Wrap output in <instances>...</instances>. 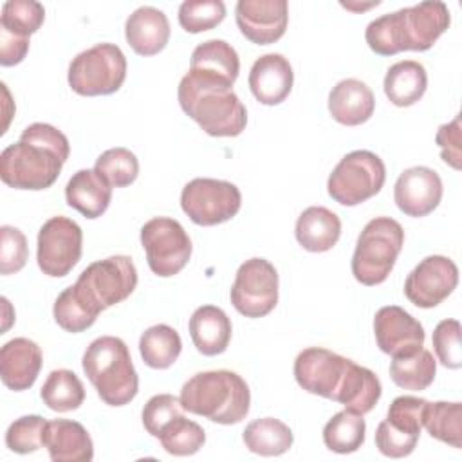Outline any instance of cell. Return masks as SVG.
<instances>
[{
	"label": "cell",
	"instance_id": "f1b7e54d",
	"mask_svg": "<svg viewBox=\"0 0 462 462\" xmlns=\"http://www.w3.org/2000/svg\"><path fill=\"white\" fill-rule=\"evenodd\" d=\"M244 444L251 453L262 457H278L291 449L294 435L291 428L274 417H263L249 422L244 430Z\"/></svg>",
	"mask_w": 462,
	"mask_h": 462
},
{
	"label": "cell",
	"instance_id": "ba28073f",
	"mask_svg": "<svg viewBox=\"0 0 462 462\" xmlns=\"http://www.w3.org/2000/svg\"><path fill=\"white\" fill-rule=\"evenodd\" d=\"M126 79V58L114 43H97L69 65V85L79 96H108Z\"/></svg>",
	"mask_w": 462,
	"mask_h": 462
},
{
	"label": "cell",
	"instance_id": "b9f144b4",
	"mask_svg": "<svg viewBox=\"0 0 462 462\" xmlns=\"http://www.w3.org/2000/svg\"><path fill=\"white\" fill-rule=\"evenodd\" d=\"M426 402V399L413 395L395 397L388 408L386 422L399 431L419 437L422 430V411Z\"/></svg>",
	"mask_w": 462,
	"mask_h": 462
},
{
	"label": "cell",
	"instance_id": "7bdbcfd3",
	"mask_svg": "<svg viewBox=\"0 0 462 462\" xmlns=\"http://www.w3.org/2000/svg\"><path fill=\"white\" fill-rule=\"evenodd\" d=\"M433 350L437 359L446 368L462 366V346H460V323L457 319H442L437 323L433 336Z\"/></svg>",
	"mask_w": 462,
	"mask_h": 462
},
{
	"label": "cell",
	"instance_id": "d590c367",
	"mask_svg": "<svg viewBox=\"0 0 462 462\" xmlns=\"http://www.w3.org/2000/svg\"><path fill=\"white\" fill-rule=\"evenodd\" d=\"M166 453L175 457L195 455L206 442L204 428L184 415L171 419L157 437Z\"/></svg>",
	"mask_w": 462,
	"mask_h": 462
},
{
	"label": "cell",
	"instance_id": "f35d334b",
	"mask_svg": "<svg viewBox=\"0 0 462 462\" xmlns=\"http://www.w3.org/2000/svg\"><path fill=\"white\" fill-rule=\"evenodd\" d=\"M45 20V9L34 0H9L2 5L0 27L13 34L29 38Z\"/></svg>",
	"mask_w": 462,
	"mask_h": 462
},
{
	"label": "cell",
	"instance_id": "4dcf8cb0",
	"mask_svg": "<svg viewBox=\"0 0 462 462\" xmlns=\"http://www.w3.org/2000/svg\"><path fill=\"white\" fill-rule=\"evenodd\" d=\"M180 350L182 341L179 332L164 323L146 328L139 339V352L144 365L155 370L170 368L179 359Z\"/></svg>",
	"mask_w": 462,
	"mask_h": 462
},
{
	"label": "cell",
	"instance_id": "d4e9b609",
	"mask_svg": "<svg viewBox=\"0 0 462 462\" xmlns=\"http://www.w3.org/2000/svg\"><path fill=\"white\" fill-rule=\"evenodd\" d=\"M65 200L83 217L97 218L110 206L112 186L96 170H79L65 186Z\"/></svg>",
	"mask_w": 462,
	"mask_h": 462
},
{
	"label": "cell",
	"instance_id": "7a4b0ae2",
	"mask_svg": "<svg viewBox=\"0 0 462 462\" xmlns=\"http://www.w3.org/2000/svg\"><path fill=\"white\" fill-rule=\"evenodd\" d=\"M451 16L444 2H420L372 20L365 31L368 47L379 56L402 51H428L449 27Z\"/></svg>",
	"mask_w": 462,
	"mask_h": 462
},
{
	"label": "cell",
	"instance_id": "8d00e7d4",
	"mask_svg": "<svg viewBox=\"0 0 462 462\" xmlns=\"http://www.w3.org/2000/svg\"><path fill=\"white\" fill-rule=\"evenodd\" d=\"M94 170L112 186L125 188L135 182L139 175V161L128 148L117 146L103 152L96 159Z\"/></svg>",
	"mask_w": 462,
	"mask_h": 462
},
{
	"label": "cell",
	"instance_id": "bcb514c9",
	"mask_svg": "<svg viewBox=\"0 0 462 462\" xmlns=\"http://www.w3.org/2000/svg\"><path fill=\"white\" fill-rule=\"evenodd\" d=\"M417 440L419 437L395 430L386 422V419L381 420L375 430V446L384 457L390 458H402L411 455L417 446Z\"/></svg>",
	"mask_w": 462,
	"mask_h": 462
},
{
	"label": "cell",
	"instance_id": "7c38bea8",
	"mask_svg": "<svg viewBox=\"0 0 462 462\" xmlns=\"http://www.w3.org/2000/svg\"><path fill=\"white\" fill-rule=\"evenodd\" d=\"M352 366V359L321 346H310L298 354L294 379L305 392L337 402Z\"/></svg>",
	"mask_w": 462,
	"mask_h": 462
},
{
	"label": "cell",
	"instance_id": "484cf974",
	"mask_svg": "<svg viewBox=\"0 0 462 462\" xmlns=\"http://www.w3.org/2000/svg\"><path fill=\"white\" fill-rule=\"evenodd\" d=\"M294 235L305 251L325 253L337 244L341 220L334 211L323 206H310L298 217Z\"/></svg>",
	"mask_w": 462,
	"mask_h": 462
},
{
	"label": "cell",
	"instance_id": "5b68a950",
	"mask_svg": "<svg viewBox=\"0 0 462 462\" xmlns=\"http://www.w3.org/2000/svg\"><path fill=\"white\" fill-rule=\"evenodd\" d=\"M81 365L105 404L125 406L137 395L139 377L121 337L101 336L94 339L87 346Z\"/></svg>",
	"mask_w": 462,
	"mask_h": 462
},
{
	"label": "cell",
	"instance_id": "ffe728a7",
	"mask_svg": "<svg viewBox=\"0 0 462 462\" xmlns=\"http://www.w3.org/2000/svg\"><path fill=\"white\" fill-rule=\"evenodd\" d=\"M43 356L40 346L27 337H14L0 348L2 383L14 392L29 390L40 374Z\"/></svg>",
	"mask_w": 462,
	"mask_h": 462
},
{
	"label": "cell",
	"instance_id": "4316f807",
	"mask_svg": "<svg viewBox=\"0 0 462 462\" xmlns=\"http://www.w3.org/2000/svg\"><path fill=\"white\" fill-rule=\"evenodd\" d=\"M189 336L202 356H218L226 352L231 341V319L215 305L199 307L189 318Z\"/></svg>",
	"mask_w": 462,
	"mask_h": 462
},
{
	"label": "cell",
	"instance_id": "c3c4849f",
	"mask_svg": "<svg viewBox=\"0 0 462 462\" xmlns=\"http://www.w3.org/2000/svg\"><path fill=\"white\" fill-rule=\"evenodd\" d=\"M29 51V38L9 32L0 27V65L11 67L18 65Z\"/></svg>",
	"mask_w": 462,
	"mask_h": 462
},
{
	"label": "cell",
	"instance_id": "7402d4cb",
	"mask_svg": "<svg viewBox=\"0 0 462 462\" xmlns=\"http://www.w3.org/2000/svg\"><path fill=\"white\" fill-rule=\"evenodd\" d=\"M43 448L52 462H90L94 444L83 424L69 419L49 420L43 431Z\"/></svg>",
	"mask_w": 462,
	"mask_h": 462
},
{
	"label": "cell",
	"instance_id": "1f68e13d",
	"mask_svg": "<svg viewBox=\"0 0 462 462\" xmlns=\"http://www.w3.org/2000/svg\"><path fill=\"white\" fill-rule=\"evenodd\" d=\"M40 397L49 410L65 413V411L78 410L83 404L85 388L79 377L72 370L60 368V370H52L47 375L40 390Z\"/></svg>",
	"mask_w": 462,
	"mask_h": 462
},
{
	"label": "cell",
	"instance_id": "4fadbf2b",
	"mask_svg": "<svg viewBox=\"0 0 462 462\" xmlns=\"http://www.w3.org/2000/svg\"><path fill=\"white\" fill-rule=\"evenodd\" d=\"M231 303L245 318H263L278 303V273L265 258L245 260L231 287Z\"/></svg>",
	"mask_w": 462,
	"mask_h": 462
},
{
	"label": "cell",
	"instance_id": "836d02e7",
	"mask_svg": "<svg viewBox=\"0 0 462 462\" xmlns=\"http://www.w3.org/2000/svg\"><path fill=\"white\" fill-rule=\"evenodd\" d=\"M366 424L363 415L350 410L337 411L323 428L325 446L339 455L357 451L365 442Z\"/></svg>",
	"mask_w": 462,
	"mask_h": 462
},
{
	"label": "cell",
	"instance_id": "603a6c76",
	"mask_svg": "<svg viewBox=\"0 0 462 462\" xmlns=\"http://www.w3.org/2000/svg\"><path fill=\"white\" fill-rule=\"evenodd\" d=\"M168 16L152 5L135 9L125 23V38L139 56L159 54L170 40Z\"/></svg>",
	"mask_w": 462,
	"mask_h": 462
},
{
	"label": "cell",
	"instance_id": "ac0fdd59",
	"mask_svg": "<svg viewBox=\"0 0 462 462\" xmlns=\"http://www.w3.org/2000/svg\"><path fill=\"white\" fill-rule=\"evenodd\" d=\"M442 199V180L439 173L428 166H413L404 170L393 186V200L408 217L430 215Z\"/></svg>",
	"mask_w": 462,
	"mask_h": 462
},
{
	"label": "cell",
	"instance_id": "8992f818",
	"mask_svg": "<svg viewBox=\"0 0 462 462\" xmlns=\"http://www.w3.org/2000/svg\"><path fill=\"white\" fill-rule=\"evenodd\" d=\"M404 244L402 226L390 217L372 218L361 231L352 256L354 278L374 287L383 283L392 273Z\"/></svg>",
	"mask_w": 462,
	"mask_h": 462
},
{
	"label": "cell",
	"instance_id": "ee69618b",
	"mask_svg": "<svg viewBox=\"0 0 462 462\" xmlns=\"http://www.w3.org/2000/svg\"><path fill=\"white\" fill-rule=\"evenodd\" d=\"M29 258L25 235L13 226L0 227V273L13 274L23 269Z\"/></svg>",
	"mask_w": 462,
	"mask_h": 462
},
{
	"label": "cell",
	"instance_id": "d6a6232c",
	"mask_svg": "<svg viewBox=\"0 0 462 462\" xmlns=\"http://www.w3.org/2000/svg\"><path fill=\"white\" fill-rule=\"evenodd\" d=\"M422 426L428 433L457 449L462 448V404L460 402H426Z\"/></svg>",
	"mask_w": 462,
	"mask_h": 462
},
{
	"label": "cell",
	"instance_id": "44dd1931",
	"mask_svg": "<svg viewBox=\"0 0 462 462\" xmlns=\"http://www.w3.org/2000/svg\"><path fill=\"white\" fill-rule=\"evenodd\" d=\"M189 74L231 88L240 72L236 51L226 40H208L195 47L189 60Z\"/></svg>",
	"mask_w": 462,
	"mask_h": 462
},
{
	"label": "cell",
	"instance_id": "f546056e",
	"mask_svg": "<svg viewBox=\"0 0 462 462\" xmlns=\"http://www.w3.org/2000/svg\"><path fill=\"white\" fill-rule=\"evenodd\" d=\"M437 374V363L430 350L420 346L413 354L392 357L390 377L392 381L404 390L422 392L426 390Z\"/></svg>",
	"mask_w": 462,
	"mask_h": 462
},
{
	"label": "cell",
	"instance_id": "5bb4252c",
	"mask_svg": "<svg viewBox=\"0 0 462 462\" xmlns=\"http://www.w3.org/2000/svg\"><path fill=\"white\" fill-rule=\"evenodd\" d=\"M81 247V227L67 217H52L38 231V267L43 274L52 278L67 276L79 262Z\"/></svg>",
	"mask_w": 462,
	"mask_h": 462
},
{
	"label": "cell",
	"instance_id": "d6986e66",
	"mask_svg": "<svg viewBox=\"0 0 462 462\" xmlns=\"http://www.w3.org/2000/svg\"><path fill=\"white\" fill-rule=\"evenodd\" d=\"M294 72L289 60L278 52L260 56L249 72V88L258 103L280 105L292 90Z\"/></svg>",
	"mask_w": 462,
	"mask_h": 462
},
{
	"label": "cell",
	"instance_id": "30bf717a",
	"mask_svg": "<svg viewBox=\"0 0 462 462\" xmlns=\"http://www.w3.org/2000/svg\"><path fill=\"white\" fill-rule=\"evenodd\" d=\"M141 245L148 267L161 278L180 273L191 256V240L184 227L168 217L150 218L141 227Z\"/></svg>",
	"mask_w": 462,
	"mask_h": 462
},
{
	"label": "cell",
	"instance_id": "e575fe53",
	"mask_svg": "<svg viewBox=\"0 0 462 462\" xmlns=\"http://www.w3.org/2000/svg\"><path fill=\"white\" fill-rule=\"evenodd\" d=\"M381 392L383 388L379 377L370 368L354 363L346 386L337 402L345 404V410L365 415L374 410V406L381 399Z\"/></svg>",
	"mask_w": 462,
	"mask_h": 462
},
{
	"label": "cell",
	"instance_id": "7dc6e473",
	"mask_svg": "<svg viewBox=\"0 0 462 462\" xmlns=\"http://www.w3.org/2000/svg\"><path fill=\"white\" fill-rule=\"evenodd\" d=\"M435 143L440 146V157L453 170H460L462 166V128L460 116H455L451 123L440 125L435 135Z\"/></svg>",
	"mask_w": 462,
	"mask_h": 462
},
{
	"label": "cell",
	"instance_id": "3957f363",
	"mask_svg": "<svg viewBox=\"0 0 462 462\" xmlns=\"http://www.w3.org/2000/svg\"><path fill=\"white\" fill-rule=\"evenodd\" d=\"M177 97L182 112L208 135L236 137L245 130L247 110L233 88L188 72L179 83Z\"/></svg>",
	"mask_w": 462,
	"mask_h": 462
},
{
	"label": "cell",
	"instance_id": "e0dca14e",
	"mask_svg": "<svg viewBox=\"0 0 462 462\" xmlns=\"http://www.w3.org/2000/svg\"><path fill=\"white\" fill-rule=\"evenodd\" d=\"M374 334L379 350L392 357L413 354L424 345L422 325L397 305H386L375 312Z\"/></svg>",
	"mask_w": 462,
	"mask_h": 462
},
{
	"label": "cell",
	"instance_id": "ab89813d",
	"mask_svg": "<svg viewBox=\"0 0 462 462\" xmlns=\"http://www.w3.org/2000/svg\"><path fill=\"white\" fill-rule=\"evenodd\" d=\"M224 18L226 5L222 0H186L179 7V23L191 34L217 27Z\"/></svg>",
	"mask_w": 462,
	"mask_h": 462
},
{
	"label": "cell",
	"instance_id": "60d3db41",
	"mask_svg": "<svg viewBox=\"0 0 462 462\" xmlns=\"http://www.w3.org/2000/svg\"><path fill=\"white\" fill-rule=\"evenodd\" d=\"M47 420L40 415H23L9 424L5 431V446L20 455L38 451L43 446V431Z\"/></svg>",
	"mask_w": 462,
	"mask_h": 462
},
{
	"label": "cell",
	"instance_id": "277c9868",
	"mask_svg": "<svg viewBox=\"0 0 462 462\" xmlns=\"http://www.w3.org/2000/svg\"><path fill=\"white\" fill-rule=\"evenodd\" d=\"M186 411L218 424H236L249 413L251 393L247 383L231 370L199 372L180 390Z\"/></svg>",
	"mask_w": 462,
	"mask_h": 462
},
{
	"label": "cell",
	"instance_id": "9c48e42d",
	"mask_svg": "<svg viewBox=\"0 0 462 462\" xmlns=\"http://www.w3.org/2000/svg\"><path fill=\"white\" fill-rule=\"evenodd\" d=\"M384 180L383 159L370 150H354L328 175L327 191L341 206H357L377 195Z\"/></svg>",
	"mask_w": 462,
	"mask_h": 462
},
{
	"label": "cell",
	"instance_id": "83f0119b",
	"mask_svg": "<svg viewBox=\"0 0 462 462\" xmlns=\"http://www.w3.org/2000/svg\"><path fill=\"white\" fill-rule=\"evenodd\" d=\"M384 94L395 106H411L426 92L428 74L422 63L402 60L393 63L384 76Z\"/></svg>",
	"mask_w": 462,
	"mask_h": 462
},
{
	"label": "cell",
	"instance_id": "8fae6325",
	"mask_svg": "<svg viewBox=\"0 0 462 462\" xmlns=\"http://www.w3.org/2000/svg\"><path fill=\"white\" fill-rule=\"evenodd\" d=\"M242 206L240 189L227 180L199 177L180 193V208L197 226H217L233 218Z\"/></svg>",
	"mask_w": 462,
	"mask_h": 462
},
{
	"label": "cell",
	"instance_id": "52a82bcc",
	"mask_svg": "<svg viewBox=\"0 0 462 462\" xmlns=\"http://www.w3.org/2000/svg\"><path fill=\"white\" fill-rule=\"evenodd\" d=\"M137 285V269L130 256L116 254L87 265L72 285L76 294L97 314L125 301Z\"/></svg>",
	"mask_w": 462,
	"mask_h": 462
},
{
	"label": "cell",
	"instance_id": "9a60e30c",
	"mask_svg": "<svg viewBox=\"0 0 462 462\" xmlns=\"http://www.w3.org/2000/svg\"><path fill=\"white\" fill-rule=\"evenodd\" d=\"M458 283L457 263L442 254H431L419 262L404 282V296L420 309L442 303Z\"/></svg>",
	"mask_w": 462,
	"mask_h": 462
},
{
	"label": "cell",
	"instance_id": "74e56055",
	"mask_svg": "<svg viewBox=\"0 0 462 462\" xmlns=\"http://www.w3.org/2000/svg\"><path fill=\"white\" fill-rule=\"evenodd\" d=\"M52 314H54L56 323L65 332H72V334L90 328L99 316L76 294L72 285L60 292V296L54 301Z\"/></svg>",
	"mask_w": 462,
	"mask_h": 462
},
{
	"label": "cell",
	"instance_id": "6da1fadb",
	"mask_svg": "<svg viewBox=\"0 0 462 462\" xmlns=\"http://www.w3.org/2000/svg\"><path fill=\"white\" fill-rule=\"evenodd\" d=\"M70 144L63 132L47 123L29 125L20 141L0 153L2 182L14 189H47L61 173Z\"/></svg>",
	"mask_w": 462,
	"mask_h": 462
},
{
	"label": "cell",
	"instance_id": "2e32d148",
	"mask_svg": "<svg viewBox=\"0 0 462 462\" xmlns=\"http://www.w3.org/2000/svg\"><path fill=\"white\" fill-rule=\"evenodd\" d=\"M235 18L240 32L249 42L269 45L285 34L289 5L285 0H238Z\"/></svg>",
	"mask_w": 462,
	"mask_h": 462
},
{
	"label": "cell",
	"instance_id": "f6af8a7d",
	"mask_svg": "<svg viewBox=\"0 0 462 462\" xmlns=\"http://www.w3.org/2000/svg\"><path fill=\"white\" fill-rule=\"evenodd\" d=\"M180 399L171 393L153 395L143 408V426L152 437H159L161 430L175 417L182 415Z\"/></svg>",
	"mask_w": 462,
	"mask_h": 462
},
{
	"label": "cell",
	"instance_id": "cb8c5ba5",
	"mask_svg": "<svg viewBox=\"0 0 462 462\" xmlns=\"http://www.w3.org/2000/svg\"><path fill=\"white\" fill-rule=\"evenodd\" d=\"M375 108L372 88L361 79H341L328 94V112L334 121L345 126H359L366 123Z\"/></svg>",
	"mask_w": 462,
	"mask_h": 462
}]
</instances>
